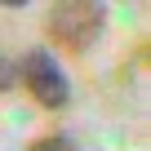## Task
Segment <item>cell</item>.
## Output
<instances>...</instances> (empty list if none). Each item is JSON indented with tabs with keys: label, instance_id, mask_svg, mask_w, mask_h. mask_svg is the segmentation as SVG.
<instances>
[{
	"label": "cell",
	"instance_id": "2",
	"mask_svg": "<svg viewBox=\"0 0 151 151\" xmlns=\"http://www.w3.org/2000/svg\"><path fill=\"white\" fill-rule=\"evenodd\" d=\"M14 62H18V80H22V89H27L40 107L62 111V107L71 102V80H67V71L58 67V58H53L49 49H27V53L14 58Z\"/></svg>",
	"mask_w": 151,
	"mask_h": 151
},
{
	"label": "cell",
	"instance_id": "4",
	"mask_svg": "<svg viewBox=\"0 0 151 151\" xmlns=\"http://www.w3.org/2000/svg\"><path fill=\"white\" fill-rule=\"evenodd\" d=\"M14 85H18V62H14L5 49H0V93H9Z\"/></svg>",
	"mask_w": 151,
	"mask_h": 151
},
{
	"label": "cell",
	"instance_id": "1",
	"mask_svg": "<svg viewBox=\"0 0 151 151\" xmlns=\"http://www.w3.org/2000/svg\"><path fill=\"white\" fill-rule=\"evenodd\" d=\"M102 31H107V5H93V0H71L49 14V36L67 53H89Z\"/></svg>",
	"mask_w": 151,
	"mask_h": 151
},
{
	"label": "cell",
	"instance_id": "3",
	"mask_svg": "<svg viewBox=\"0 0 151 151\" xmlns=\"http://www.w3.org/2000/svg\"><path fill=\"white\" fill-rule=\"evenodd\" d=\"M31 151H80L67 133H45L40 142H31Z\"/></svg>",
	"mask_w": 151,
	"mask_h": 151
}]
</instances>
